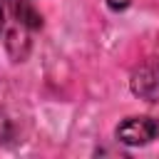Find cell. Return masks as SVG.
<instances>
[{
  "instance_id": "cell-1",
  "label": "cell",
  "mask_w": 159,
  "mask_h": 159,
  "mask_svg": "<svg viewBox=\"0 0 159 159\" xmlns=\"http://www.w3.org/2000/svg\"><path fill=\"white\" fill-rule=\"evenodd\" d=\"M159 134V122L154 117L139 114V117H127L124 122H119L114 137L117 142L127 144V147H144L149 142H154Z\"/></svg>"
},
{
  "instance_id": "cell-2",
  "label": "cell",
  "mask_w": 159,
  "mask_h": 159,
  "mask_svg": "<svg viewBox=\"0 0 159 159\" xmlns=\"http://www.w3.org/2000/svg\"><path fill=\"white\" fill-rule=\"evenodd\" d=\"M132 92L144 102H159V62H144L132 72Z\"/></svg>"
},
{
  "instance_id": "cell-3",
  "label": "cell",
  "mask_w": 159,
  "mask_h": 159,
  "mask_svg": "<svg viewBox=\"0 0 159 159\" xmlns=\"http://www.w3.org/2000/svg\"><path fill=\"white\" fill-rule=\"evenodd\" d=\"M10 7H12V12H15V20L20 22V25H32V27H40L42 22H40V17L22 2V0H10Z\"/></svg>"
},
{
  "instance_id": "cell-4",
  "label": "cell",
  "mask_w": 159,
  "mask_h": 159,
  "mask_svg": "<svg viewBox=\"0 0 159 159\" xmlns=\"http://www.w3.org/2000/svg\"><path fill=\"white\" fill-rule=\"evenodd\" d=\"M10 137H12V124H10L7 114H5V112H0V144H2V142H7Z\"/></svg>"
},
{
  "instance_id": "cell-5",
  "label": "cell",
  "mask_w": 159,
  "mask_h": 159,
  "mask_svg": "<svg viewBox=\"0 0 159 159\" xmlns=\"http://www.w3.org/2000/svg\"><path fill=\"white\" fill-rule=\"evenodd\" d=\"M129 2H132V0H107V5H109L112 10H124V7H129Z\"/></svg>"
},
{
  "instance_id": "cell-6",
  "label": "cell",
  "mask_w": 159,
  "mask_h": 159,
  "mask_svg": "<svg viewBox=\"0 0 159 159\" xmlns=\"http://www.w3.org/2000/svg\"><path fill=\"white\" fill-rule=\"evenodd\" d=\"M2 25H5V10H2V5H0V30H2Z\"/></svg>"
}]
</instances>
